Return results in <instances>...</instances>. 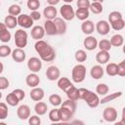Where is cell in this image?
Wrapping results in <instances>:
<instances>
[{
    "label": "cell",
    "mask_w": 125,
    "mask_h": 125,
    "mask_svg": "<svg viewBox=\"0 0 125 125\" xmlns=\"http://www.w3.org/2000/svg\"><path fill=\"white\" fill-rule=\"evenodd\" d=\"M122 96V92L119 91V92H115V93H112V94H109V95H104V98H102V100H100V104H106L108 102H111L117 98H120Z\"/></svg>",
    "instance_id": "obj_27"
},
{
    "label": "cell",
    "mask_w": 125,
    "mask_h": 125,
    "mask_svg": "<svg viewBox=\"0 0 125 125\" xmlns=\"http://www.w3.org/2000/svg\"><path fill=\"white\" fill-rule=\"evenodd\" d=\"M35 51L39 55L40 59L44 62H53L56 58V52L54 48L44 40H37L34 45Z\"/></svg>",
    "instance_id": "obj_1"
},
{
    "label": "cell",
    "mask_w": 125,
    "mask_h": 125,
    "mask_svg": "<svg viewBox=\"0 0 125 125\" xmlns=\"http://www.w3.org/2000/svg\"><path fill=\"white\" fill-rule=\"evenodd\" d=\"M71 78L75 83H81L86 78V67L83 64H76L71 70Z\"/></svg>",
    "instance_id": "obj_3"
},
{
    "label": "cell",
    "mask_w": 125,
    "mask_h": 125,
    "mask_svg": "<svg viewBox=\"0 0 125 125\" xmlns=\"http://www.w3.org/2000/svg\"><path fill=\"white\" fill-rule=\"evenodd\" d=\"M12 50L7 45H1L0 46V58H6L9 55H11Z\"/></svg>",
    "instance_id": "obj_44"
},
{
    "label": "cell",
    "mask_w": 125,
    "mask_h": 125,
    "mask_svg": "<svg viewBox=\"0 0 125 125\" xmlns=\"http://www.w3.org/2000/svg\"><path fill=\"white\" fill-rule=\"evenodd\" d=\"M62 1H63V2H65L66 4H69V3H71L73 0H62Z\"/></svg>",
    "instance_id": "obj_56"
},
{
    "label": "cell",
    "mask_w": 125,
    "mask_h": 125,
    "mask_svg": "<svg viewBox=\"0 0 125 125\" xmlns=\"http://www.w3.org/2000/svg\"><path fill=\"white\" fill-rule=\"evenodd\" d=\"M49 102L54 106H59L62 104V98L58 94H53L49 97Z\"/></svg>",
    "instance_id": "obj_39"
},
{
    "label": "cell",
    "mask_w": 125,
    "mask_h": 125,
    "mask_svg": "<svg viewBox=\"0 0 125 125\" xmlns=\"http://www.w3.org/2000/svg\"><path fill=\"white\" fill-rule=\"evenodd\" d=\"M59 114H60V119H61V121H62V122H67V121H69V120L73 117V114H74V113H73L72 111H70L68 108H66V107L61 105V107L59 108Z\"/></svg>",
    "instance_id": "obj_15"
},
{
    "label": "cell",
    "mask_w": 125,
    "mask_h": 125,
    "mask_svg": "<svg viewBox=\"0 0 125 125\" xmlns=\"http://www.w3.org/2000/svg\"><path fill=\"white\" fill-rule=\"evenodd\" d=\"M30 17H31V19L33 20V21H39L40 19H41V14L36 10V11H31V13H30V15H29Z\"/></svg>",
    "instance_id": "obj_52"
},
{
    "label": "cell",
    "mask_w": 125,
    "mask_h": 125,
    "mask_svg": "<svg viewBox=\"0 0 125 125\" xmlns=\"http://www.w3.org/2000/svg\"><path fill=\"white\" fill-rule=\"evenodd\" d=\"M11 56L16 62H22L26 58L25 52L21 48H16L15 50H13L11 53Z\"/></svg>",
    "instance_id": "obj_13"
},
{
    "label": "cell",
    "mask_w": 125,
    "mask_h": 125,
    "mask_svg": "<svg viewBox=\"0 0 125 125\" xmlns=\"http://www.w3.org/2000/svg\"><path fill=\"white\" fill-rule=\"evenodd\" d=\"M8 117V106L5 103H0V120Z\"/></svg>",
    "instance_id": "obj_45"
},
{
    "label": "cell",
    "mask_w": 125,
    "mask_h": 125,
    "mask_svg": "<svg viewBox=\"0 0 125 125\" xmlns=\"http://www.w3.org/2000/svg\"><path fill=\"white\" fill-rule=\"evenodd\" d=\"M6 103H7L9 105H11V106H16V105L19 104L20 100L17 98V96H16L13 92H11V93H9V94L6 96Z\"/></svg>",
    "instance_id": "obj_31"
},
{
    "label": "cell",
    "mask_w": 125,
    "mask_h": 125,
    "mask_svg": "<svg viewBox=\"0 0 125 125\" xmlns=\"http://www.w3.org/2000/svg\"><path fill=\"white\" fill-rule=\"evenodd\" d=\"M61 16L64 21H72L75 17V11L73 10L72 6L70 4H64L60 9Z\"/></svg>",
    "instance_id": "obj_5"
},
{
    "label": "cell",
    "mask_w": 125,
    "mask_h": 125,
    "mask_svg": "<svg viewBox=\"0 0 125 125\" xmlns=\"http://www.w3.org/2000/svg\"><path fill=\"white\" fill-rule=\"evenodd\" d=\"M3 69H4V65H3V63L0 62V74L3 72Z\"/></svg>",
    "instance_id": "obj_55"
},
{
    "label": "cell",
    "mask_w": 125,
    "mask_h": 125,
    "mask_svg": "<svg viewBox=\"0 0 125 125\" xmlns=\"http://www.w3.org/2000/svg\"><path fill=\"white\" fill-rule=\"evenodd\" d=\"M108 90H109V88H108V86H107L105 83H100V84H98L97 87H96V92H97V94H98V95H101V96L106 95V94L108 93Z\"/></svg>",
    "instance_id": "obj_34"
},
{
    "label": "cell",
    "mask_w": 125,
    "mask_h": 125,
    "mask_svg": "<svg viewBox=\"0 0 125 125\" xmlns=\"http://www.w3.org/2000/svg\"><path fill=\"white\" fill-rule=\"evenodd\" d=\"M4 23H5V25H6L7 28L12 29V28H15L18 25V20H17V18L15 16L9 15V16H6L5 17Z\"/></svg>",
    "instance_id": "obj_26"
},
{
    "label": "cell",
    "mask_w": 125,
    "mask_h": 125,
    "mask_svg": "<svg viewBox=\"0 0 125 125\" xmlns=\"http://www.w3.org/2000/svg\"><path fill=\"white\" fill-rule=\"evenodd\" d=\"M104 70L100 64H97V65H94L91 67L90 74H91L92 78H94V79H101L104 76Z\"/></svg>",
    "instance_id": "obj_23"
},
{
    "label": "cell",
    "mask_w": 125,
    "mask_h": 125,
    "mask_svg": "<svg viewBox=\"0 0 125 125\" xmlns=\"http://www.w3.org/2000/svg\"><path fill=\"white\" fill-rule=\"evenodd\" d=\"M65 94L67 96V99H69V100H72V101H75V102L78 100V89L74 85L69 87L65 91Z\"/></svg>",
    "instance_id": "obj_29"
},
{
    "label": "cell",
    "mask_w": 125,
    "mask_h": 125,
    "mask_svg": "<svg viewBox=\"0 0 125 125\" xmlns=\"http://www.w3.org/2000/svg\"><path fill=\"white\" fill-rule=\"evenodd\" d=\"M44 90L42 88H39V87H34L31 91H30V99L34 102H39V101H42L43 98H44Z\"/></svg>",
    "instance_id": "obj_16"
},
{
    "label": "cell",
    "mask_w": 125,
    "mask_h": 125,
    "mask_svg": "<svg viewBox=\"0 0 125 125\" xmlns=\"http://www.w3.org/2000/svg\"><path fill=\"white\" fill-rule=\"evenodd\" d=\"M48 110V106L44 102H37L34 105V111L37 115H44Z\"/></svg>",
    "instance_id": "obj_25"
},
{
    "label": "cell",
    "mask_w": 125,
    "mask_h": 125,
    "mask_svg": "<svg viewBox=\"0 0 125 125\" xmlns=\"http://www.w3.org/2000/svg\"><path fill=\"white\" fill-rule=\"evenodd\" d=\"M15 44L18 48L23 49L27 45V33L23 29H18L15 33Z\"/></svg>",
    "instance_id": "obj_4"
},
{
    "label": "cell",
    "mask_w": 125,
    "mask_h": 125,
    "mask_svg": "<svg viewBox=\"0 0 125 125\" xmlns=\"http://www.w3.org/2000/svg\"><path fill=\"white\" fill-rule=\"evenodd\" d=\"M78 100H83L86 102L87 105L95 108L100 104V99L98 94H95L92 91H89L85 88H79L78 89Z\"/></svg>",
    "instance_id": "obj_2"
},
{
    "label": "cell",
    "mask_w": 125,
    "mask_h": 125,
    "mask_svg": "<svg viewBox=\"0 0 125 125\" xmlns=\"http://www.w3.org/2000/svg\"><path fill=\"white\" fill-rule=\"evenodd\" d=\"M44 30L45 33L47 35H56L57 34V29H56V25L53 21V20H46V21L44 22Z\"/></svg>",
    "instance_id": "obj_19"
},
{
    "label": "cell",
    "mask_w": 125,
    "mask_h": 125,
    "mask_svg": "<svg viewBox=\"0 0 125 125\" xmlns=\"http://www.w3.org/2000/svg\"><path fill=\"white\" fill-rule=\"evenodd\" d=\"M17 115L21 120H26L30 116V107L27 104H21L17 109Z\"/></svg>",
    "instance_id": "obj_12"
},
{
    "label": "cell",
    "mask_w": 125,
    "mask_h": 125,
    "mask_svg": "<svg viewBox=\"0 0 125 125\" xmlns=\"http://www.w3.org/2000/svg\"><path fill=\"white\" fill-rule=\"evenodd\" d=\"M27 67L31 72H38L41 68H42V62L41 60H39L38 58L32 57L28 60L27 62Z\"/></svg>",
    "instance_id": "obj_10"
},
{
    "label": "cell",
    "mask_w": 125,
    "mask_h": 125,
    "mask_svg": "<svg viewBox=\"0 0 125 125\" xmlns=\"http://www.w3.org/2000/svg\"><path fill=\"white\" fill-rule=\"evenodd\" d=\"M120 19H123L122 18V14L120 12H118V11H112L108 15V21H109L108 23H111L113 21H118Z\"/></svg>",
    "instance_id": "obj_40"
},
{
    "label": "cell",
    "mask_w": 125,
    "mask_h": 125,
    "mask_svg": "<svg viewBox=\"0 0 125 125\" xmlns=\"http://www.w3.org/2000/svg\"><path fill=\"white\" fill-rule=\"evenodd\" d=\"M13 93L17 96V98L20 100V102H21V101H22V100L24 99V97H25L24 91H23V90H21V89H15V90L13 91Z\"/></svg>",
    "instance_id": "obj_50"
},
{
    "label": "cell",
    "mask_w": 125,
    "mask_h": 125,
    "mask_svg": "<svg viewBox=\"0 0 125 125\" xmlns=\"http://www.w3.org/2000/svg\"><path fill=\"white\" fill-rule=\"evenodd\" d=\"M11 32L8 30V28H6L1 34H0V41L3 42V43H8L10 40H11Z\"/></svg>",
    "instance_id": "obj_46"
},
{
    "label": "cell",
    "mask_w": 125,
    "mask_h": 125,
    "mask_svg": "<svg viewBox=\"0 0 125 125\" xmlns=\"http://www.w3.org/2000/svg\"><path fill=\"white\" fill-rule=\"evenodd\" d=\"M15 1H18V0H15Z\"/></svg>",
    "instance_id": "obj_60"
},
{
    "label": "cell",
    "mask_w": 125,
    "mask_h": 125,
    "mask_svg": "<svg viewBox=\"0 0 125 125\" xmlns=\"http://www.w3.org/2000/svg\"><path fill=\"white\" fill-rule=\"evenodd\" d=\"M111 46H114V47H120L123 45L124 43V38L121 34H114L111 36L110 40H109Z\"/></svg>",
    "instance_id": "obj_30"
},
{
    "label": "cell",
    "mask_w": 125,
    "mask_h": 125,
    "mask_svg": "<svg viewBox=\"0 0 125 125\" xmlns=\"http://www.w3.org/2000/svg\"><path fill=\"white\" fill-rule=\"evenodd\" d=\"M17 20H18V24L22 28H30L33 25V21H34L31 19V17L26 14L19 15Z\"/></svg>",
    "instance_id": "obj_6"
},
{
    "label": "cell",
    "mask_w": 125,
    "mask_h": 125,
    "mask_svg": "<svg viewBox=\"0 0 125 125\" xmlns=\"http://www.w3.org/2000/svg\"><path fill=\"white\" fill-rule=\"evenodd\" d=\"M81 30L84 34H87V35H90L94 32L95 30V24L93 23L92 21H88V20H85L83 21L82 24H81Z\"/></svg>",
    "instance_id": "obj_20"
},
{
    "label": "cell",
    "mask_w": 125,
    "mask_h": 125,
    "mask_svg": "<svg viewBox=\"0 0 125 125\" xmlns=\"http://www.w3.org/2000/svg\"><path fill=\"white\" fill-rule=\"evenodd\" d=\"M53 21H54V23H55V25H56L57 34L62 35V34H64V33L66 32V28H67L66 22H65V21H64L62 18H58V17H56V18L53 20Z\"/></svg>",
    "instance_id": "obj_11"
},
{
    "label": "cell",
    "mask_w": 125,
    "mask_h": 125,
    "mask_svg": "<svg viewBox=\"0 0 125 125\" xmlns=\"http://www.w3.org/2000/svg\"><path fill=\"white\" fill-rule=\"evenodd\" d=\"M83 45H84V47L86 48V50H88V51H93V50H95V49L98 47V40H97L96 37L89 35V36H87V37L84 39Z\"/></svg>",
    "instance_id": "obj_14"
},
{
    "label": "cell",
    "mask_w": 125,
    "mask_h": 125,
    "mask_svg": "<svg viewBox=\"0 0 125 125\" xmlns=\"http://www.w3.org/2000/svg\"><path fill=\"white\" fill-rule=\"evenodd\" d=\"M61 71L56 65H50L46 70V77L50 81H56L60 78Z\"/></svg>",
    "instance_id": "obj_9"
},
{
    "label": "cell",
    "mask_w": 125,
    "mask_h": 125,
    "mask_svg": "<svg viewBox=\"0 0 125 125\" xmlns=\"http://www.w3.org/2000/svg\"><path fill=\"white\" fill-rule=\"evenodd\" d=\"M49 119L52 122H59V121H61L60 114H59V108H54V109L50 110V112H49Z\"/></svg>",
    "instance_id": "obj_41"
},
{
    "label": "cell",
    "mask_w": 125,
    "mask_h": 125,
    "mask_svg": "<svg viewBox=\"0 0 125 125\" xmlns=\"http://www.w3.org/2000/svg\"><path fill=\"white\" fill-rule=\"evenodd\" d=\"M28 122L30 125H39L41 123V119L38 115H31L28 117Z\"/></svg>",
    "instance_id": "obj_48"
},
{
    "label": "cell",
    "mask_w": 125,
    "mask_h": 125,
    "mask_svg": "<svg viewBox=\"0 0 125 125\" xmlns=\"http://www.w3.org/2000/svg\"><path fill=\"white\" fill-rule=\"evenodd\" d=\"M98 47L102 51H107L108 52L111 49V44H110L109 40H107V39H102L100 42H98Z\"/></svg>",
    "instance_id": "obj_38"
},
{
    "label": "cell",
    "mask_w": 125,
    "mask_h": 125,
    "mask_svg": "<svg viewBox=\"0 0 125 125\" xmlns=\"http://www.w3.org/2000/svg\"><path fill=\"white\" fill-rule=\"evenodd\" d=\"M90 16V12L89 9H84V8H78L75 11V17L80 20V21H85L89 18Z\"/></svg>",
    "instance_id": "obj_28"
},
{
    "label": "cell",
    "mask_w": 125,
    "mask_h": 125,
    "mask_svg": "<svg viewBox=\"0 0 125 125\" xmlns=\"http://www.w3.org/2000/svg\"><path fill=\"white\" fill-rule=\"evenodd\" d=\"M57 14H58V11L55 8V6L49 5V6H46L44 8L43 15L46 18V20H54L57 17Z\"/></svg>",
    "instance_id": "obj_21"
},
{
    "label": "cell",
    "mask_w": 125,
    "mask_h": 125,
    "mask_svg": "<svg viewBox=\"0 0 125 125\" xmlns=\"http://www.w3.org/2000/svg\"><path fill=\"white\" fill-rule=\"evenodd\" d=\"M9 80L4 76H0V90H6L9 87Z\"/></svg>",
    "instance_id": "obj_49"
},
{
    "label": "cell",
    "mask_w": 125,
    "mask_h": 125,
    "mask_svg": "<svg viewBox=\"0 0 125 125\" xmlns=\"http://www.w3.org/2000/svg\"><path fill=\"white\" fill-rule=\"evenodd\" d=\"M31 37L35 40H41L44 35H45V30H44V27L41 26V25H35L31 28Z\"/></svg>",
    "instance_id": "obj_17"
},
{
    "label": "cell",
    "mask_w": 125,
    "mask_h": 125,
    "mask_svg": "<svg viewBox=\"0 0 125 125\" xmlns=\"http://www.w3.org/2000/svg\"><path fill=\"white\" fill-rule=\"evenodd\" d=\"M89 6H90V1L89 0H77V7L78 8L89 9Z\"/></svg>",
    "instance_id": "obj_51"
},
{
    "label": "cell",
    "mask_w": 125,
    "mask_h": 125,
    "mask_svg": "<svg viewBox=\"0 0 125 125\" xmlns=\"http://www.w3.org/2000/svg\"><path fill=\"white\" fill-rule=\"evenodd\" d=\"M117 75L121 77L125 76V61H122L117 64Z\"/></svg>",
    "instance_id": "obj_47"
},
{
    "label": "cell",
    "mask_w": 125,
    "mask_h": 125,
    "mask_svg": "<svg viewBox=\"0 0 125 125\" xmlns=\"http://www.w3.org/2000/svg\"><path fill=\"white\" fill-rule=\"evenodd\" d=\"M95 28L100 35H106L110 30V25H109L108 21L102 20L97 22V24L95 25Z\"/></svg>",
    "instance_id": "obj_8"
},
{
    "label": "cell",
    "mask_w": 125,
    "mask_h": 125,
    "mask_svg": "<svg viewBox=\"0 0 125 125\" xmlns=\"http://www.w3.org/2000/svg\"><path fill=\"white\" fill-rule=\"evenodd\" d=\"M0 6H1V2H0Z\"/></svg>",
    "instance_id": "obj_59"
},
{
    "label": "cell",
    "mask_w": 125,
    "mask_h": 125,
    "mask_svg": "<svg viewBox=\"0 0 125 125\" xmlns=\"http://www.w3.org/2000/svg\"><path fill=\"white\" fill-rule=\"evenodd\" d=\"M8 13H9V15H11V16H19V15H21V6L20 5H17V4H13V5H11L9 8H8Z\"/></svg>",
    "instance_id": "obj_36"
},
{
    "label": "cell",
    "mask_w": 125,
    "mask_h": 125,
    "mask_svg": "<svg viewBox=\"0 0 125 125\" xmlns=\"http://www.w3.org/2000/svg\"><path fill=\"white\" fill-rule=\"evenodd\" d=\"M105 72L109 76H115V75H117V64L114 63V62L107 63L106 64V67H105Z\"/></svg>",
    "instance_id": "obj_33"
},
{
    "label": "cell",
    "mask_w": 125,
    "mask_h": 125,
    "mask_svg": "<svg viewBox=\"0 0 125 125\" xmlns=\"http://www.w3.org/2000/svg\"><path fill=\"white\" fill-rule=\"evenodd\" d=\"M62 106H64V107H66V108H68L70 111H72L73 113L75 112V110H76V103H75V101H72V100H69V99H67V100H65L64 102H62Z\"/></svg>",
    "instance_id": "obj_35"
},
{
    "label": "cell",
    "mask_w": 125,
    "mask_h": 125,
    "mask_svg": "<svg viewBox=\"0 0 125 125\" xmlns=\"http://www.w3.org/2000/svg\"><path fill=\"white\" fill-rule=\"evenodd\" d=\"M109 25H110V27H111L112 29H114V30H116V31H119V30H122V29L124 28V26H125V21H124L123 19H120V20H118V21H113V22L109 23Z\"/></svg>",
    "instance_id": "obj_37"
},
{
    "label": "cell",
    "mask_w": 125,
    "mask_h": 125,
    "mask_svg": "<svg viewBox=\"0 0 125 125\" xmlns=\"http://www.w3.org/2000/svg\"><path fill=\"white\" fill-rule=\"evenodd\" d=\"M47 2H48V4H49V5L55 6V5H57V4L60 2V0H47Z\"/></svg>",
    "instance_id": "obj_53"
},
{
    "label": "cell",
    "mask_w": 125,
    "mask_h": 125,
    "mask_svg": "<svg viewBox=\"0 0 125 125\" xmlns=\"http://www.w3.org/2000/svg\"><path fill=\"white\" fill-rule=\"evenodd\" d=\"M6 28H7V27H6L5 23H4V22H0V34H1Z\"/></svg>",
    "instance_id": "obj_54"
},
{
    "label": "cell",
    "mask_w": 125,
    "mask_h": 125,
    "mask_svg": "<svg viewBox=\"0 0 125 125\" xmlns=\"http://www.w3.org/2000/svg\"><path fill=\"white\" fill-rule=\"evenodd\" d=\"M75 60L78 62H84L87 60V54L84 50H78L75 52Z\"/></svg>",
    "instance_id": "obj_42"
},
{
    "label": "cell",
    "mask_w": 125,
    "mask_h": 125,
    "mask_svg": "<svg viewBox=\"0 0 125 125\" xmlns=\"http://www.w3.org/2000/svg\"><path fill=\"white\" fill-rule=\"evenodd\" d=\"M26 5L30 11H36L40 7V1L39 0H27Z\"/></svg>",
    "instance_id": "obj_43"
},
{
    "label": "cell",
    "mask_w": 125,
    "mask_h": 125,
    "mask_svg": "<svg viewBox=\"0 0 125 125\" xmlns=\"http://www.w3.org/2000/svg\"><path fill=\"white\" fill-rule=\"evenodd\" d=\"M73 84L70 82V80L67 77H61L58 79V87L62 90L63 92H65L69 87H71Z\"/></svg>",
    "instance_id": "obj_24"
},
{
    "label": "cell",
    "mask_w": 125,
    "mask_h": 125,
    "mask_svg": "<svg viewBox=\"0 0 125 125\" xmlns=\"http://www.w3.org/2000/svg\"><path fill=\"white\" fill-rule=\"evenodd\" d=\"M104 0H93V2H99V3H103Z\"/></svg>",
    "instance_id": "obj_57"
},
{
    "label": "cell",
    "mask_w": 125,
    "mask_h": 125,
    "mask_svg": "<svg viewBox=\"0 0 125 125\" xmlns=\"http://www.w3.org/2000/svg\"><path fill=\"white\" fill-rule=\"evenodd\" d=\"M89 10L93 13V14H101L104 10L103 8V5L102 3H99V2H93V3H90V6H89Z\"/></svg>",
    "instance_id": "obj_32"
},
{
    "label": "cell",
    "mask_w": 125,
    "mask_h": 125,
    "mask_svg": "<svg viewBox=\"0 0 125 125\" xmlns=\"http://www.w3.org/2000/svg\"><path fill=\"white\" fill-rule=\"evenodd\" d=\"M25 83H26L27 86H29V87H31V88H34V87H37V86L39 85V83H40V78H39V76H38L35 72L29 73V74L26 76V78H25Z\"/></svg>",
    "instance_id": "obj_18"
},
{
    "label": "cell",
    "mask_w": 125,
    "mask_h": 125,
    "mask_svg": "<svg viewBox=\"0 0 125 125\" xmlns=\"http://www.w3.org/2000/svg\"><path fill=\"white\" fill-rule=\"evenodd\" d=\"M1 98H2V93H1V90H0V100H1Z\"/></svg>",
    "instance_id": "obj_58"
},
{
    "label": "cell",
    "mask_w": 125,
    "mask_h": 125,
    "mask_svg": "<svg viewBox=\"0 0 125 125\" xmlns=\"http://www.w3.org/2000/svg\"><path fill=\"white\" fill-rule=\"evenodd\" d=\"M103 117L106 122H114L117 119V111L112 106H107L103 111Z\"/></svg>",
    "instance_id": "obj_7"
},
{
    "label": "cell",
    "mask_w": 125,
    "mask_h": 125,
    "mask_svg": "<svg viewBox=\"0 0 125 125\" xmlns=\"http://www.w3.org/2000/svg\"><path fill=\"white\" fill-rule=\"evenodd\" d=\"M110 59V55L107 51H102L100 50L97 55H96V61L100 63V64H104L106 63Z\"/></svg>",
    "instance_id": "obj_22"
}]
</instances>
